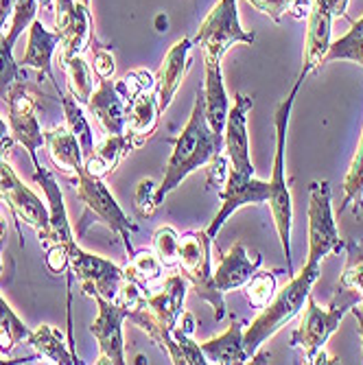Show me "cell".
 Masks as SVG:
<instances>
[{"label": "cell", "mask_w": 363, "mask_h": 365, "mask_svg": "<svg viewBox=\"0 0 363 365\" xmlns=\"http://www.w3.org/2000/svg\"><path fill=\"white\" fill-rule=\"evenodd\" d=\"M219 153H223V134H215L210 129L204 112V94L197 92L188 123L173 140V153L167 162L160 186L155 188V208H160L167 195L173 192L193 171L206 167Z\"/></svg>", "instance_id": "cell-1"}, {"label": "cell", "mask_w": 363, "mask_h": 365, "mask_svg": "<svg viewBox=\"0 0 363 365\" xmlns=\"http://www.w3.org/2000/svg\"><path fill=\"white\" fill-rule=\"evenodd\" d=\"M319 274H322L319 264L307 262L298 274H293L289 278V282L280 291H276L272 302L265 309H260V315L245 328V333H243V346H245L250 359L256 354V350L262 344H265L270 337H274L282 326H287L305 309L307 297L311 295V289L317 282Z\"/></svg>", "instance_id": "cell-2"}, {"label": "cell", "mask_w": 363, "mask_h": 365, "mask_svg": "<svg viewBox=\"0 0 363 365\" xmlns=\"http://www.w3.org/2000/svg\"><path fill=\"white\" fill-rule=\"evenodd\" d=\"M305 75H298L291 92L287 98L278 103L274 112V127H276V153H274V167H272V180H270V208L274 217V225L278 232V239L282 245V254L287 258V276L291 278L293 272V260H291V223H293V204H291V192L285 180V147H287V129L291 110L295 103V96L300 92V86L305 83Z\"/></svg>", "instance_id": "cell-3"}, {"label": "cell", "mask_w": 363, "mask_h": 365, "mask_svg": "<svg viewBox=\"0 0 363 365\" xmlns=\"http://www.w3.org/2000/svg\"><path fill=\"white\" fill-rule=\"evenodd\" d=\"M71 182L77 186V197L86 206V212L79 223V235H86L88 223H103L112 235H118L123 239L127 256L134 254L136 250L129 243V235L131 232H138V225L131 223L129 217L123 212V208L118 206L110 188L103 184V178L92 175L83 164V167L75 171Z\"/></svg>", "instance_id": "cell-4"}, {"label": "cell", "mask_w": 363, "mask_h": 365, "mask_svg": "<svg viewBox=\"0 0 363 365\" xmlns=\"http://www.w3.org/2000/svg\"><path fill=\"white\" fill-rule=\"evenodd\" d=\"M359 302H363V300L357 293L342 289V287H337L335 297L328 309H319L317 302L313 300V295H309L302 322L291 335V346L302 352L307 363H313L317 352L324 350L326 341L331 339V335L339 328L344 315Z\"/></svg>", "instance_id": "cell-5"}, {"label": "cell", "mask_w": 363, "mask_h": 365, "mask_svg": "<svg viewBox=\"0 0 363 365\" xmlns=\"http://www.w3.org/2000/svg\"><path fill=\"white\" fill-rule=\"evenodd\" d=\"M210 250L213 239L206 230H193L180 237V260L178 267L182 276L193 284L200 300L208 302L215 309V319L221 322L225 317L223 293L215 284V274L210 267Z\"/></svg>", "instance_id": "cell-6"}, {"label": "cell", "mask_w": 363, "mask_h": 365, "mask_svg": "<svg viewBox=\"0 0 363 365\" xmlns=\"http://www.w3.org/2000/svg\"><path fill=\"white\" fill-rule=\"evenodd\" d=\"M256 36L247 33L239 20V0H219L213 11L202 22L200 31L193 40L195 46H200L204 57L221 59L230 46L235 44H254Z\"/></svg>", "instance_id": "cell-7"}, {"label": "cell", "mask_w": 363, "mask_h": 365, "mask_svg": "<svg viewBox=\"0 0 363 365\" xmlns=\"http://www.w3.org/2000/svg\"><path fill=\"white\" fill-rule=\"evenodd\" d=\"M346 241L339 239L331 204V182H311L309 186V258L307 262L319 264L328 254L344 250Z\"/></svg>", "instance_id": "cell-8"}, {"label": "cell", "mask_w": 363, "mask_h": 365, "mask_svg": "<svg viewBox=\"0 0 363 365\" xmlns=\"http://www.w3.org/2000/svg\"><path fill=\"white\" fill-rule=\"evenodd\" d=\"M68 267L77 278L83 295L96 297L101 295L106 300H116L118 289L125 280V269L116 262L101 258L81 250L77 243L68 247Z\"/></svg>", "instance_id": "cell-9"}, {"label": "cell", "mask_w": 363, "mask_h": 365, "mask_svg": "<svg viewBox=\"0 0 363 365\" xmlns=\"http://www.w3.org/2000/svg\"><path fill=\"white\" fill-rule=\"evenodd\" d=\"M7 108H9V131L18 145H22L33 162L40 164L38 149L44 147V131L36 114V94L31 92L26 79H18L7 90Z\"/></svg>", "instance_id": "cell-10"}, {"label": "cell", "mask_w": 363, "mask_h": 365, "mask_svg": "<svg viewBox=\"0 0 363 365\" xmlns=\"http://www.w3.org/2000/svg\"><path fill=\"white\" fill-rule=\"evenodd\" d=\"M0 197L9 206L14 217L36 230L40 241H44L48 235V206L42 202V197L24 186V182L11 169V164L5 160L3 151H0Z\"/></svg>", "instance_id": "cell-11"}, {"label": "cell", "mask_w": 363, "mask_h": 365, "mask_svg": "<svg viewBox=\"0 0 363 365\" xmlns=\"http://www.w3.org/2000/svg\"><path fill=\"white\" fill-rule=\"evenodd\" d=\"M94 302L98 313L90 324V335L98 344V365H123L125 361V341H123V322L127 319L129 311L118 304L116 300H106L96 295Z\"/></svg>", "instance_id": "cell-12"}, {"label": "cell", "mask_w": 363, "mask_h": 365, "mask_svg": "<svg viewBox=\"0 0 363 365\" xmlns=\"http://www.w3.org/2000/svg\"><path fill=\"white\" fill-rule=\"evenodd\" d=\"M270 182L256 180L254 175H241L232 169H227V178L223 188L219 190V199H221V208L215 215V219L210 221V225L206 227L208 237L215 241L219 230L223 227V223L232 217L239 208L250 206V204H265L270 202Z\"/></svg>", "instance_id": "cell-13"}, {"label": "cell", "mask_w": 363, "mask_h": 365, "mask_svg": "<svg viewBox=\"0 0 363 365\" xmlns=\"http://www.w3.org/2000/svg\"><path fill=\"white\" fill-rule=\"evenodd\" d=\"M254 108V98L247 94H237L235 106H230L225 127H223V151L227 155L230 169L241 175H254V164L250 158L247 138V114Z\"/></svg>", "instance_id": "cell-14"}, {"label": "cell", "mask_w": 363, "mask_h": 365, "mask_svg": "<svg viewBox=\"0 0 363 365\" xmlns=\"http://www.w3.org/2000/svg\"><path fill=\"white\" fill-rule=\"evenodd\" d=\"M92 18L79 0H55V31L61 40L59 57L81 55L92 42Z\"/></svg>", "instance_id": "cell-15"}, {"label": "cell", "mask_w": 363, "mask_h": 365, "mask_svg": "<svg viewBox=\"0 0 363 365\" xmlns=\"http://www.w3.org/2000/svg\"><path fill=\"white\" fill-rule=\"evenodd\" d=\"M36 173H33V180H36L44 195H46V206H48V235L44 237L42 247L48 250L53 245H71L75 243V235H73V227H71V219H68V210H66L63 204V195L57 186L55 175L42 167V162L36 164Z\"/></svg>", "instance_id": "cell-16"}, {"label": "cell", "mask_w": 363, "mask_h": 365, "mask_svg": "<svg viewBox=\"0 0 363 365\" xmlns=\"http://www.w3.org/2000/svg\"><path fill=\"white\" fill-rule=\"evenodd\" d=\"M333 14L328 9L326 0H311V9L307 16V40H305V57L300 75H309L319 68L324 55L331 46V26Z\"/></svg>", "instance_id": "cell-17"}, {"label": "cell", "mask_w": 363, "mask_h": 365, "mask_svg": "<svg viewBox=\"0 0 363 365\" xmlns=\"http://www.w3.org/2000/svg\"><path fill=\"white\" fill-rule=\"evenodd\" d=\"M193 48V40L184 38L180 42H175L171 46V51L164 55L162 59V66L155 75V96H158V108H160V114H164L169 110L171 101L175 98L186 73H188V66H190V59H188V53Z\"/></svg>", "instance_id": "cell-18"}, {"label": "cell", "mask_w": 363, "mask_h": 365, "mask_svg": "<svg viewBox=\"0 0 363 365\" xmlns=\"http://www.w3.org/2000/svg\"><path fill=\"white\" fill-rule=\"evenodd\" d=\"M88 110L96 116L101 127L108 131V136H121L127 131V114L129 101L118 92L116 83L110 79H101L98 88L92 92Z\"/></svg>", "instance_id": "cell-19"}, {"label": "cell", "mask_w": 363, "mask_h": 365, "mask_svg": "<svg viewBox=\"0 0 363 365\" xmlns=\"http://www.w3.org/2000/svg\"><path fill=\"white\" fill-rule=\"evenodd\" d=\"M262 262V256L256 252L250 256V252L243 247L241 241H237L232 247H230L227 254H223L219 258L215 274V284L221 293L235 291V289H243V284L258 272Z\"/></svg>", "instance_id": "cell-20"}, {"label": "cell", "mask_w": 363, "mask_h": 365, "mask_svg": "<svg viewBox=\"0 0 363 365\" xmlns=\"http://www.w3.org/2000/svg\"><path fill=\"white\" fill-rule=\"evenodd\" d=\"M59 46H61V40L57 36V31L53 33L40 20H33L29 26V46L20 59L22 68H36L40 77H46L48 81H53L57 92H59V83L55 81V75H53V55L57 53Z\"/></svg>", "instance_id": "cell-21"}, {"label": "cell", "mask_w": 363, "mask_h": 365, "mask_svg": "<svg viewBox=\"0 0 363 365\" xmlns=\"http://www.w3.org/2000/svg\"><path fill=\"white\" fill-rule=\"evenodd\" d=\"M206 63V83H204V112L206 120L215 134H223L225 118L230 112V101H227V92L223 83V73H221V59L204 57Z\"/></svg>", "instance_id": "cell-22"}, {"label": "cell", "mask_w": 363, "mask_h": 365, "mask_svg": "<svg viewBox=\"0 0 363 365\" xmlns=\"http://www.w3.org/2000/svg\"><path fill=\"white\" fill-rule=\"evenodd\" d=\"M44 147L48 149V155L57 167V171L68 180L75 175V171L79 167L86 164L77 136L66 125H59V127L44 131Z\"/></svg>", "instance_id": "cell-23"}, {"label": "cell", "mask_w": 363, "mask_h": 365, "mask_svg": "<svg viewBox=\"0 0 363 365\" xmlns=\"http://www.w3.org/2000/svg\"><path fill=\"white\" fill-rule=\"evenodd\" d=\"M186 289H188V280L180 274H173L164 280L160 293L147 295V307L169 330H173L178 326V322L184 313Z\"/></svg>", "instance_id": "cell-24"}, {"label": "cell", "mask_w": 363, "mask_h": 365, "mask_svg": "<svg viewBox=\"0 0 363 365\" xmlns=\"http://www.w3.org/2000/svg\"><path fill=\"white\" fill-rule=\"evenodd\" d=\"M145 143H140L138 138H134L129 134V131H125V134L121 136H108L101 145L94 147V153L88 155L83 162H86V169L96 175V178H106L110 173L116 171V167L123 162V158L134 151L138 147H143Z\"/></svg>", "instance_id": "cell-25"}, {"label": "cell", "mask_w": 363, "mask_h": 365, "mask_svg": "<svg viewBox=\"0 0 363 365\" xmlns=\"http://www.w3.org/2000/svg\"><path fill=\"white\" fill-rule=\"evenodd\" d=\"M243 333L245 328L241 322H232L223 335L208 339L204 344H200L204 356L208 359V363H217V365H241L250 361V354L243 346Z\"/></svg>", "instance_id": "cell-26"}, {"label": "cell", "mask_w": 363, "mask_h": 365, "mask_svg": "<svg viewBox=\"0 0 363 365\" xmlns=\"http://www.w3.org/2000/svg\"><path fill=\"white\" fill-rule=\"evenodd\" d=\"M160 108H158V96L155 88L140 92L136 98L129 101V114H127V131L140 143H145L158 125Z\"/></svg>", "instance_id": "cell-27"}, {"label": "cell", "mask_w": 363, "mask_h": 365, "mask_svg": "<svg viewBox=\"0 0 363 365\" xmlns=\"http://www.w3.org/2000/svg\"><path fill=\"white\" fill-rule=\"evenodd\" d=\"M26 344L36 350L38 356H44L51 363H57V365H81L83 363V361H79V356L75 352L66 348L63 335L55 326L44 324L38 330H31Z\"/></svg>", "instance_id": "cell-28"}, {"label": "cell", "mask_w": 363, "mask_h": 365, "mask_svg": "<svg viewBox=\"0 0 363 365\" xmlns=\"http://www.w3.org/2000/svg\"><path fill=\"white\" fill-rule=\"evenodd\" d=\"M61 68L68 75V94L75 98L77 103L88 106L90 96L94 92V75L90 63H86V59L81 55H73V57H59Z\"/></svg>", "instance_id": "cell-29"}, {"label": "cell", "mask_w": 363, "mask_h": 365, "mask_svg": "<svg viewBox=\"0 0 363 365\" xmlns=\"http://www.w3.org/2000/svg\"><path fill=\"white\" fill-rule=\"evenodd\" d=\"M162 269H164V264L160 262L155 252L149 247H143L129 256V262L125 267V278L138 282L143 289H151L162 280Z\"/></svg>", "instance_id": "cell-30"}, {"label": "cell", "mask_w": 363, "mask_h": 365, "mask_svg": "<svg viewBox=\"0 0 363 365\" xmlns=\"http://www.w3.org/2000/svg\"><path fill=\"white\" fill-rule=\"evenodd\" d=\"M59 103L63 108V118H66V127H68L73 134L77 136L81 151H83V160L88 155L94 153V131L88 123V116L83 112V106L77 103L71 94H59Z\"/></svg>", "instance_id": "cell-31"}, {"label": "cell", "mask_w": 363, "mask_h": 365, "mask_svg": "<svg viewBox=\"0 0 363 365\" xmlns=\"http://www.w3.org/2000/svg\"><path fill=\"white\" fill-rule=\"evenodd\" d=\"M31 330L24 326V322L14 313V309L7 304V300L0 295V354H11L22 341H26Z\"/></svg>", "instance_id": "cell-32"}, {"label": "cell", "mask_w": 363, "mask_h": 365, "mask_svg": "<svg viewBox=\"0 0 363 365\" xmlns=\"http://www.w3.org/2000/svg\"><path fill=\"white\" fill-rule=\"evenodd\" d=\"M348 206H354V212L363 210V131H361L357 151L352 155V162L348 167V173L344 178V202L339 206V215Z\"/></svg>", "instance_id": "cell-33"}, {"label": "cell", "mask_w": 363, "mask_h": 365, "mask_svg": "<svg viewBox=\"0 0 363 365\" xmlns=\"http://www.w3.org/2000/svg\"><path fill=\"white\" fill-rule=\"evenodd\" d=\"M337 59H348V61L363 66V18L352 22V29L346 33L344 38L331 42L322 63H331Z\"/></svg>", "instance_id": "cell-34"}, {"label": "cell", "mask_w": 363, "mask_h": 365, "mask_svg": "<svg viewBox=\"0 0 363 365\" xmlns=\"http://www.w3.org/2000/svg\"><path fill=\"white\" fill-rule=\"evenodd\" d=\"M344 247H346L348 258H346V267L337 287L357 293L363 300V243L357 239H348Z\"/></svg>", "instance_id": "cell-35"}, {"label": "cell", "mask_w": 363, "mask_h": 365, "mask_svg": "<svg viewBox=\"0 0 363 365\" xmlns=\"http://www.w3.org/2000/svg\"><path fill=\"white\" fill-rule=\"evenodd\" d=\"M280 269L274 272H256L245 284H243V295L252 309H265L272 297L276 295V276Z\"/></svg>", "instance_id": "cell-36"}, {"label": "cell", "mask_w": 363, "mask_h": 365, "mask_svg": "<svg viewBox=\"0 0 363 365\" xmlns=\"http://www.w3.org/2000/svg\"><path fill=\"white\" fill-rule=\"evenodd\" d=\"M247 3H252V7H256L274 22H280L285 16L302 20L309 16L311 9V0H247Z\"/></svg>", "instance_id": "cell-37"}, {"label": "cell", "mask_w": 363, "mask_h": 365, "mask_svg": "<svg viewBox=\"0 0 363 365\" xmlns=\"http://www.w3.org/2000/svg\"><path fill=\"white\" fill-rule=\"evenodd\" d=\"M151 250L155 252V256L160 258V262L164 264V267H178L180 235L175 232V227H171V225L158 227L153 232V239H151Z\"/></svg>", "instance_id": "cell-38"}, {"label": "cell", "mask_w": 363, "mask_h": 365, "mask_svg": "<svg viewBox=\"0 0 363 365\" xmlns=\"http://www.w3.org/2000/svg\"><path fill=\"white\" fill-rule=\"evenodd\" d=\"M14 46L16 42L9 36L0 33V98L7 96V90L14 81L24 79L22 66L14 59Z\"/></svg>", "instance_id": "cell-39"}, {"label": "cell", "mask_w": 363, "mask_h": 365, "mask_svg": "<svg viewBox=\"0 0 363 365\" xmlns=\"http://www.w3.org/2000/svg\"><path fill=\"white\" fill-rule=\"evenodd\" d=\"M38 0H16L14 5V14H11V24H9V33L7 36L18 42V38L22 36V31L31 26V22L36 20L38 14Z\"/></svg>", "instance_id": "cell-40"}, {"label": "cell", "mask_w": 363, "mask_h": 365, "mask_svg": "<svg viewBox=\"0 0 363 365\" xmlns=\"http://www.w3.org/2000/svg\"><path fill=\"white\" fill-rule=\"evenodd\" d=\"M118 92L131 101V98H136L140 92H147V90H153L155 88V77L145 73V71H136V73H129L125 75L118 83H116Z\"/></svg>", "instance_id": "cell-41"}, {"label": "cell", "mask_w": 363, "mask_h": 365, "mask_svg": "<svg viewBox=\"0 0 363 365\" xmlns=\"http://www.w3.org/2000/svg\"><path fill=\"white\" fill-rule=\"evenodd\" d=\"M155 184L153 180H143L136 188V197H134V206L138 210L140 217H151L158 208H155Z\"/></svg>", "instance_id": "cell-42"}, {"label": "cell", "mask_w": 363, "mask_h": 365, "mask_svg": "<svg viewBox=\"0 0 363 365\" xmlns=\"http://www.w3.org/2000/svg\"><path fill=\"white\" fill-rule=\"evenodd\" d=\"M114 57L106 46H94L92 48V71L98 79H112L114 75Z\"/></svg>", "instance_id": "cell-43"}, {"label": "cell", "mask_w": 363, "mask_h": 365, "mask_svg": "<svg viewBox=\"0 0 363 365\" xmlns=\"http://www.w3.org/2000/svg\"><path fill=\"white\" fill-rule=\"evenodd\" d=\"M71 245H53L46 250V267L53 274H63L68 269V247Z\"/></svg>", "instance_id": "cell-44"}, {"label": "cell", "mask_w": 363, "mask_h": 365, "mask_svg": "<svg viewBox=\"0 0 363 365\" xmlns=\"http://www.w3.org/2000/svg\"><path fill=\"white\" fill-rule=\"evenodd\" d=\"M225 178H227V155L219 153L208 162V184L210 186L225 184Z\"/></svg>", "instance_id": "cell-45"}, {"label": "cell", "mask_w": 363, "mask_h": 365, "mask_svg": "<svg viewBox=\"0 0 363 365\" xmlns=\"http://www.w3.org/2000/svg\"><path fill=\"white\" fill-rule=\"evenodd\" d=\"M14 136H11V131L7 129V123L0 118V151L3 153H9V149L14 147Z\"/></svg>", "instance_id": "cell-46"}, {"label": "cell", "mask_w": 363, "mask_h": 365, "mask_svg": "<svg viewBox=\"0 0 363 365\" xmlns=\"http://www.w3.org/2000/svg\"><path fill=\"white\" fill-rule=\"evenodd\" d=\"M14 5H16V0H0V33H3L7 20L14 14Z\"/></svg>", "instance_id": "cell-47"}, {"label": "cell", "mask_w": 363, "mask_h": 365, "mask_svg": "<svg viewBox=\"0 0 363 365\" xmlns=\"http://www.w3.org/2000/svg\"><path fill=\"white\" fill-rule=\"evenodd\" d=\"M328 9H331L333 16H342L346 18V9H348V0H326Z\"/></svg>", "instance_id": "cell-48"}, {"label": "cell", "mask_w": 363, "mask_h": 365, "mask_svg": "<svg viewBox=\"0 0 363 365\" xmlns=\"http://www.w3.org/2000/svg\"><path fill=\"white\" fill-rule=\"evenodd\" d=\"M350 313L354 315V319H357V324H359V337H361V354H363V302L354 304V307L350 309Z\"/></svg>", "instance_id": "cell-49"}, {"label": "cell", "mask_w": 363, "mask_h": 365, "mask_svg": "<svg viewBox=\"0 0 363 365\" xmlns=\"http://www.w3.org/2000/svg\"><path fill=\"white\" fill-rule=\"evenodd\" d=\"M5 235H7V221L3 215H0V252L5 247Z\"/></svg>", "instance_id": "cell-50"}, {"label": "cell", "mask_w": 363, "mask_h": 365, "mask_svg": "<svg viewBox=\"0 0 363 365\" xmlns=\"http://www.w3.org/2000/svg\"><path fill=\"white\" fill-rule=\"evenodd\" d=\"M38 5L44 7V9H51L53 7V0H38Z\"/></svg>", "instance_id": "cell-51"}, {"label": "cell", "mask_w": 363, "mask_h": 365, "mask_svg": "<svg viewBox=\"0 0 363 365\" xmlns=\"http://www.w3.org/2000/svg\"><path fill=\"white\" fill-rule=\"evenodd\" d=\"M79 3H81V5H86V7H88V5H90V0H79Z\"/></svg>", "instance_id": "cell-52"}, {"label": "cell", "mask_w": 363, "mask_h": 365, "mask_svg": "<svg viewBox=\"0 0 363 365\" xmlns=\"http://www.w3.org/2000/svg\"><path fill=\"white\" fill-rule=\"evenodd\" d=\"M0 274H3V258H0Z\"/></svg>", "instance_id": "cell-53"}, {"label": "cell", "mask_w": 363, "mask_h": 365, "mask_svg": "<svg viewBox=\"0 0 363 365\" xmlns=\"http://www.w3.org/2000/svg\"><path fill=\"white\" fill-rule=\"evenodd\" d=\"M3 363H11V361H3V359H0V365H3Z\"/></svg>", "instance_id": "cell-54"}]
</instances>
